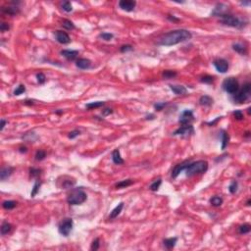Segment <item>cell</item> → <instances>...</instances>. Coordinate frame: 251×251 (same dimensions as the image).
Masks as SVG:
<instances>
[{
    "label": "cell",
    "instance_id": "1",
    "mask_svg": "<svg viewBox=\"0 0 251 251\" xmlns=\"http://www.w3.org/2000/svg\"><path fill=\"white\" fill-rule=\"evenodd\" d=\"M192 34L187 29H176L166 34L159 39L158 44L163 46H172L191 38Z\"/></svg>",
    "mask_w": 251,
    "mask_h": 251
},
{
    "label": "cell",
    "instance_id": "2",
    "mask_svg": "<svg viewBox=\"0 0 251 251\" xmlns=\"http://www.w3.org/2000/svg\"><path fill=\"white\" fill-rule=\"evenodd\" d=\"M208 169V163L207 161L204 160H198L195 162L189 163V165L187 166V168L185 169L186 171V176L191 177V176L198 175V174L205 173Z\"/></svg>",
    "mask_w": 251,
    "mask_h": 251
},
{
    "label": "cell",
    "instance_id": "3",
    "mask_svg": "<svg viewBox=\"0 0 251 251\" xmlns=\"http://www.w3.org/2000/svg\"><path fill=\"white\" fill-rule=\"evenodd\" d=\"M221 18V23L223 25H226V26L228 27H233V28H237V29H241L245 26L244 22L242 20H240L239 18L235 16H233V15H227L224 14L222 16H220Z\"/></svg>",
    "mask_w": 251,
    "mask_h": 251
},
{
    "label": "cell",
    "instance_id": "4",
    "mask_svg": "<svg viewBox=\"0 0 251 251\" xmlns=\"http://www.w3.org/2000/svg\"><path fill=\"white\" fill-rule=\"evenodd\" d=\"M86 198H88V195H86V193L83 190L75 189L69 194L67 201L71 205H79L83 204L84 201L86 200Z\"/></svg>",
    "mask_w": 251,
    "mask_h": 251
},
{
    "label": "cell",
    "instance_id": "5",
    "mask_svg": "<svg viewBox=\"0 0 251 251\" xmlns=\"http://www.w3.org/2000/svg\"><path fill=\"white\" fill-rule=\"evenodd\" d=\"M250 93H251V84L249 83H247L242 86L241 89H238L237 92L235 93V101L237 103L245 102V101L249 99Z\"/></svg>",
    "mask_w": 251,
    "mask_h": 251
},
{
    "label": "cell",
    "instance_id": "6",
    "mask_svg": "<svg viewBox=\"0 0 251 251\" xmlns=\"http://www.w3.org/2000/svg\"><path fill=\"white\" fill-rule=\"evenodd\" d=\"M223 88L228 93L235 94L239 89V84H238L237 79L235 78H233V77L226 79L223 83Z\"/></svg>",
    "mask_w": 251,
    "mask_h": 251
},
{
    "label": "cell",
    "instance_id": "7",
    "mask_svg": "<svg viewBox=\"0 0 251 251\" xmlns=\"http://www.w3.org/2000/svg\"><path fill=\"white\" fill-rule=\"evenodd\" d=\"M72 228H73V220L70 218L65 219V220L59 225L58 230L64 237H68L69 233H71Z\"/></svg>",
    "mask_w": 251,
    "mask_h": 251
},
{
    "label": "cell",
    "instance_id": "8",
    "mask_svg": "<svg viewBox=\"0 0 251 251\" xmlns=\"http://www.w3.org/2000/svg\"><path fill=\"white\" fill-rule=\"evenodd\" d=\"M213 65H214L216 70H217L219 73L224 74L228 70V63L225 59H216V60L213 62Z\"/></svg>",
    "mask_w": 251,
    "mask_h": 251
},
{
    "label": "cell",
    "instance_id": "9",
    "mask_svg": "<svg viewBox=\"0 0 251 251\" xmlns=\"http://www.w3.org/2000/svg\"><path fill=\"white\" fill-rule=\"evenodd\" d=\"M193 112L191 110H185L181 113V115L180 116V120L179 122L181 124V125H189L190 122L193 121Z\"/></svg>",
    "mask_w": 251,
    "mask_h": 251
},
{
    "label": "cell",
    "instance_id": "10",
    "mask_svg": "<svg viewBox=\"0 0 251 251\" xmlns=\"http://www.w3.org/2000/svg\"><path fill=\"white\" fill-rule=\"evenodd\" d=\"M194 133L193 127L191 125H183V127L178 129L175 133H173L174 135H189Z\"/></svg>",
    "mask_w": 251,
    "mask_h": 251
},
{
    "label": "cell",
    "instance_id": "11",
    "mask_svg": "<svg viewBox=\"0 0 251 251\" xmlns=\"http://www.w3.org/2000/svg\"><path fill=\"white\" fill-rule=\"evenodd\" d=\"M136 2L133 1V0H121L119 2V6L122 10L127 12H131L133 11V9L135 8Z\"/></svg>",
    "mask_w": 251,
    "mask_h": 251
},
{
    "label": "cell",
    "instance_id": "12",
    "mask_svg": "<svg viewBox=\"0 0 251 251\" xmlns=\"http://www.w3.org/2000/svg\"><path fill=\"white\" fill-rule=\"evenodd\" d=\"M189 163H190L189 160H185V161H183V163L176 165L175 168H174L173 171H172V178H174V179L177 178L178 176L180 175V173H181L183 170H185V169L187 168V166L189 165Z\"/></svg>",
    "mask_w": 251,
    "mask_h": 251
},
{
    "label": "cell",
    "instance_id": "13",
    "mask_svg": "<svg viewBox=\"0 0 251 251\" xmlns=\"http://www.w3.org/2000/svg\"><path fill=\"white\" fill-rule=\"evenodd\" d=\"M56 39L59 43H62V44H67V43H70L71 41V38L69 36V34L65 33V31H57L56 34Z\"/></svg>",
    "mask_w": 251,
    "mask_h": 251
},
{
    "label": "cell",
    "instance_id": "14",
    "mask_svg": "<svg viewBox=\"0 0 251 251\" xmlns=\"http://www.w3.org/2000/svg\"><path fill=\"white\" fill-rule=\"evenodd\" d=\"M61 54H62V56H64L66 59L73 61V60H75V59L77 58V57H78L79 51H77V50H70V49H65V50H62L61 51Z\"/></svg>",
    "mask_w": 251,
    "mask_h": 251
},
{
    "label": "cell",
    "instance_id": "15",
    "mask_svg": "<svg viewBox=\"0 0 251 251\" xmlns=\"http://www.w3.org/2000/svg\"><path fill=\"white\" fill-rule=\"evenodd\" d=\"M76 65L78 68L81 69V70H86V69H89L91 67V62L88 59L85 58H81L77 61Z\"/></svg>",
    "mask_w": 251,
    "mask_h": 251
},
{
    "label": "cell",
    "instance_id": "16",
    "mask_svg": "<svg viewBox=\"0 0 251 251\" xmlns=\"http://www.w3.org/2000/svg\"><path fill=\"white\" fill-rule=\"evenodd\" d=\"M12 173H13V168L11 167L2 168L1 171H0V180L5 181L6 179H8L10 176L12 175Z\"/></svg>",
    "mask_w": 251,
    "mask_h": 251
},
{
    "label": "cell",
    "instance_id": "17",
    "mask_svg": "<svg viewBox=\"0 0 251 251\" xmlns=\"http://www.w3.org/2000/svg\"><path fill=\"white\" fill-rule=\"evenodd\" d=\"M112 160L113 162L117 164V165H121V164H124V160L123 158L121 157V154H120V151L119 149H115L112 153Z\"/></svg>",
    "mask_w": 251,
    "mask_h": 251
},
{
    "label": "cell",
    "instance_id": "18",
    "mask_svg": "<svg viewBox=\"0 0 251 251\" xmlns=\"http://www.w3.org/2000/svg\"><path fill=\"white\" fill-rule=\"evenodd\" d=\"M170 88L172 89V91L175 94H177V95H181V94H185L186 93V88H185V86L183 85H173V84H171L170 85Z\"/></svg>",
    "mask_w": 251,
    "mask_h": 251
},
{
    "label": "cell",
    "instance_id": "19",
    "mask_svg": "<svg viewBox=\"0 0 251 251\" xmlns=\"http://www.w3.org/2000/svg\"><path fill=\"white\" fill-rule=\"evenodd\" d=\"M226 11H227V6H225L224 4H219L217 7L214 9V11H213V15H215V16H222V15L226 14Z\"/></svg>",
    "mask_w": 251,
    "mask_h": 251
},
{
    "label": "cell",
    "instance_id": "20",
    "mask_svg": "<svg viewBox=\"0 0 251 251\" xmlns=\"http://www.w3.org/2000/svg\"><path fill=\"white\" fill-rule=\"evenodd\" d=\"M124 208V203L121 202L119 205H117L115 208H114L113 210H112V212L110 213V216H109V219H114L116 218L117 216H118L120 213L122 212V210H123Z\"/></svg>",
    "mask_w": 251,
    "mask_h": 251
},
{
    "label": "cell",
    "instance_id": "21",
    "mask_svg": "<svg viewBox=\"0 0 251 251\" xmlns=\"http://www.w3.org/2000/svg\"><path fill=\"white\" fill-rule=\"evenodd\" d=\"M177 241H178L177 237H171V238H167V239H165L163 242H164V245L166 246V248H168V249H172V248L175 247Z\"/></svg>",
    "mask_w": 251,
    "mask_h": 251
},
{
    "label": "cell",
    "instance_id": "22",
    "mask_svg": "<svg viewBox=\"0 0 251 251\" xmlns=\"http://www.w3.org/2000/svg\"><path fill=\"white\" fill-rule=\"evenodd\" d=\"M199 103L202 106H211L213 104V99L208 95H203L199 99Z\"/></svg>",
    "mask_w": 251,
    "mask_h": 251
},
{
    "label": "cell",
    "instance_id": "23",
    "mask_svg": "<svg viewBox=\"0 0 251 251\" xmlns=\"http://www.w3.org/2000/svg\"><path fill=\"white\" fill-rule=\"evenodd\" d=\"M2 11L4 12V13L6 14H9V15H12V16H14V15L18 14L20 12V9L18 8L17 6H13V7H4V8H2Z\"/></svg>",
    "mask_w": 251,
    "mask_h": 251
},
{
    "label": "cell",
    "instance_id": "24",
    "mask_svg": "<svg viewBox=\"0 0 251 251\" xmlns=\"http://www.w3.org/2000/svg\"><path fill=\"white\" fill-rule=\"evenodd\" d=\"M233 49L235 51H237V53L241 54V55H245L246 54V47H244L240 43H235L233 45Z\"/></svg>",
    "mask_w": 251,
    "mask_h": 251
},
{
    "label": "cell",
    "instance_id": "25",
    "mask_svg": "<svg viewBox=\"0 0 251 251\" xmlns=\"http://www.w3.org/2000/svg\"><path fill=\"white\" fill-rule=\"evenodd\" d=\"M11 230H12V225H11V224H9L7 222H4L3 224H2V226H1V233H2V235H7L8 233L11 232Z\"/></svg>",
    "mask_w": 251,
    "mask_h": 251
},
{
    "label": "cell",
    "instance_id": "26",
    "mask_svg": "<svg viewBox=\"0 0 251 251\" xmlns=\"http://www.w3.org/2000/svg\"><path fill=\"white\" fill-rule=\"evenodd\" d=\"M210 203L212 204L214 207H219L223 204V199L219 196H214L210 199Z\"/></svg>",
    "mask_w": 251,
    "mask_h": 251
},
{
    "label": "cell",
    "instance_id": "27",
    "mask_svg": "<svg viewBox=\"0 0 251 251\" xmlns=\"http://www.w3.org/2000/svg\"><path fill=\"white\" fill-rule=\"evenodd\" d=\"M103 105H104V102H102V101H97V102H91V103L86 104L85 108L88 109V110H91V109H94V108H99Z\"/></svg>",
    "mask_w": 251,
    "mask_h": 251
},
{
    "label": "cell",
    "instance_id": "28",
    "mask_svg": "<svg viewBox=\"0 0 251 251\" xmlns=\"http://www.w3.org/2000/svg\"><path fill=\"white\" fill-rule=\"evenodd\" d=\"M16 204H17V203L15 202V201L8 200V201H4L3 204H2V206H3L4 209H6V210H11V209H13V208L16 207Z\"/></svg>",
    "mask_w": 251,
    "mask_h": 251
},
{
    "label": "cell",
    "instance_id": "29",
    "mask_svg": "<svg viewBox=\"0 0 251 251\" xmlns=\"http://www.w3.org/2000/svg\"><path fill=\"white\" fill-rule=\"evenodd\" d=\"M162 76H163V78H164V79H173V78H175V77L177 76V73H176V72H174V71L166 70V71H164V72H163Z\"/></svg>",
    "mask_w": 251,
    "mask_h": 251
},
{
    "label": "cell",
    "instance_id": "30",
    "mask_svg": "<svg viewBox=\"0 0 251 251\" xmlns=\"http://www.w3.org/2000/svg\"><path fill=\"white\" fill-rule=\"evenodd\" d=\"M40 185H41L40 181H36V183H34V187H33V189H31V197H34V196L37 194V192H38V190H39V187H40Z\"/></svg>",
    "mask_w": 251,
    "mask_h": 251
},
{
    "label": "cell",
    "instance_id": "31",
    "mask_svg": "<svg viewBox=\"0 0 251 251\" xmlns=\"http://www.w3.org/2000/svg\"><path fill=\"white\" fill-rule=\"evenodd\" d=\"M251 230V227L249 224H243V225H241L239 227V233H241V235H245V233H248L250 232Z\"/></svg>",
    "mask_w": 251,
    "mask_h": 251
},
{
    "label": "cell",
    "instance_id": "32",
    "mask_svg": "<svg viewBox=\"0 0 251 251\" xmlns=\"http://www.w3.org/2000/svg\"><path fill=\"white\" fill-rule=\"evenodd\" d=\"M62 27L66 29H69V31L75 29V25L72 23L71 21H69V20H64V21L62 22Z\"/></svg>",
    "mask_w": 251,
    "mask_h": 251
},
{
    "label": "cell",
    "instance_id": "33",
    "mask_svg": "<svg viewBox=\"0 0 251 251\" xmlns=\"http://www.w3.org/2000/svg\"><path fill=\"white\" fill-rule=\"evenodd\" d=\"M161 183H162V181H161V179H158V180H156L155 181H153V183H151L150 189L152 190V191H157L158 188L160 187Z\"/></svg>",
    "mask_w": 251,
    "mask_h": 251
},
{
    "label": "cell",
    "instance_id": "34",
    "mask_svg": "<svg viewBox=\"0 0 251 251\" xmlns=\"http://www.w3.org/2000/svg\"><path fill=\"white\" fill-rule=\"evenodd\" d=\"M131 183H133V180H125L117 183L116 187H127V186H130Z\"/></svg>",
    "mask_w": 251,
    "mask_h": 251
},
{
    "label": "cell",
    "instance_id": "35",
    "mask_svg": "<svg viewBox=\"0 0 251 251\" xmlns=\"http://www.w3.org/2000/svg\"><path fill=\"white\" fill-rule=\"evenodd\" d=\"M228 143V135L226 131H223V135H222V149H225L227 147Z\"/></svg>",
    "mask_w": 251,
    "mask_h": 251
},
{
    "label": "cell",
    "instance_id": "36",
    "mask_svg": "<svg viewBox=\"0 0 251 251\" xmlns=\"http://www.w3.org/2000/svg\"><path fill=\"white\" fill-rule=\"evenodd\" d=\"M62 9L64 10V11L66 12H72V10H73V7H72V4L70 1H65L62 3Z\"/></svg>",
    "mask_w": 251,
    "mask_h": 251
},
{
    "label": "cell",
    "instance_id": "37",
    "mask_svg": "<svg viewBox=\"0 0 251 251\" xmlns=\"http://www.w3.org/2000/svg\"><path fill=\"white\" fill-rule=\"evenodd\" d=\"M45 157H46V153H45V151H43V150H38L36 153V159L37 161L43 160Z\"/></svg>",
    "mask_w": 251,
    "mask_h": 251
},
{
    "label": "cell",
    "instance_id": "38",
    "mask_svg": "<svg viewBox=\"0 0 251 251\" xmlns=\"http://www.w3.org/2000/svg\"><path fill=\"white\" fill-rule=\"evenodd\" d=\"M237 185H238L237 181H232V183H230V186H228V190H230V193H235V192H237Z\"/></svg>",
    "mask_w": 251,
    "mask_h": 251
},
{
    "label": "cell",
    "instance_id": "39",
    "mask_svg": "<svg viewBox=\"0 0 251 251\" xmlns=\"http://www.w3.org/2000/svg\"><path fill=\"white\" fill-rule=\"evenodd\" d=\"M99 37H100V38H102L103 40H106V41H109V40H111L112 38H113L114 37V36L112 34H108V33H102V34H99Z\"/></svg>",
    "mask_w": 251,
    "mask_h": 251
},
{
    "label": "cell",
    "instance_id": "40",
    "mask_svg": "<svg viewBox=\"0 0 251 251\" xmlns=\"http://www.w3.org/2000/svg\"><path fill=\"white\" fill-rule=\"evenodd\" d=\"M201 83H212L214 81V78L211 76H204L201 78Z\"/></svg>",
    "mask_w": 251,
    "mask_h": 251
},
{
    "label": "cell",
    "instance_id": "41",
    "mask_svg": "<svg viewBox=\"0 0 251 251\" xmlns=\"http://www.w3.org/2000/svg\"><path fill=\"white\" fill-rule=\"evenodd\" d=\"M25 91H26V88H25V85H23V84H20L18 88L15 89L14 94H15V95H20V94L24 93Z\"/></svg>",
    "mask_w": 251,
    "mask_h": 251
},
{
    "label": "cell",
    "instance_id": "42",
    "mask_svg": "<svg viewBox=\"0 0 251 251\" xmlns=\"http://www.w3.org/2000/svg\"><path fill=\"white\" fill-rule=\"evenodd\" d=\"M233 117H235V119H237V120H238V121H241V120H243V118H244L243 113L240 110H237V111L233 112Z\"/></svg>",
    "mask_w": 251,
    "mask_h": 251
},
{
    "label": "cell",
    "instance_id": "43",
    "mask_svg": "<svg viewBox=\"0 0 251 251\" xmlns=\"http://www.w3.org/2000/svg\"><path fill=\"white\" fill-rule=\"evenodd\" d=\"M36 79H37V81H38V83H40V84L44 83H45V81H46L45 76H44V74H42V73H38V74H37L36 75Z\"/></svg>",
    "mask_w": 251,
    "mask_h": 251
},
{
    "label": "cell",
    "instance_id": "44",
    "mask_svg": "<svg viewBox=\"0 0 251 251\" xmlns=\"http://www.w3.org/2000/svg\"><path fill=\"white\" fill-rule=\"evenodd\" d=\"M40 172H41V170H39V169H36V168H31V170H29V173H31V177H37V176L40 175Z\"/></svg>",
    "mask_w": 251,
    "mask_h": 251
},
{
    "label": "cell",
    "instance_id": "45",
    "mask_svg": "<svg viewBox=\"0 0 251 251\" xmlns=\"http://www.w3.org/2000/svg\"><path fill=\"white\" fill-rule=\"evenodd\" d=\"M99 245H100V244H99V239H98V238H96V239L93 240L92 244H91L90 249L91 250H97L99 248Z\"/></svg>",
    "mask_w": 251,
    "mask_h": 251
},
{
    "label": "cell",
    "instance_id": "46",
    "mask_svg": "<svg viewBox=\"0 0 251 251\" xmlns=\"http://www.w3.org/2000/svg\"><path fill=\"white\" fill-rule=\"evenodd\" d=\"M79 131H71L70 133H69V138H71V140H73V138H75V137H77V136H79Z\"/></svg>",
    "mask_w": 251,
    "mask_h": 251
},
{
    "label": "cell",
    "instance_id": "47",
    "mask_svg": "<svg viewBox=\"0 0 251 251\" xmlns=\"http://www.w3.org/2000/svg\"><path fill=\"white\" fill-rule=\"evenodd\" d=\"M166 105H167V103H166V102H162V103H157V104H155V105H154V107H155V109H156V110H157V111H161L164 107H165Z\"/></svg>",
    "mask_w": 251,
    "mask_h": 251
},
{
    "label": "cell",
    "instance_id": "48",
    "mask_svg": "<svg viewBox=\"0 0 251 251\" xmlns=\"http://www.w3.org/2000/svg\"><path fill=\"white\" fill-rule=\"evenodd\" d=\"M131 50H133V46L129 45V44H127V45H123L121 47V52H127V51H131Z\"/></svg>",
    "mask_w": 251,
    "mask_h": 251
},
{
    "label": "cell",
    "instance_id": "49",
    "mask_svg": "<svg viewBox=\"0 0 251 251\" xmlns=\"http://www.w3.org/2000/svg\"><path fill=\"white\" fill-rule=\"evenodd\" d=\"M10 27L8 26V24L6 23H2L1 26H0V29H1V31H8Z\"/></svg>",
    "mask_w": 251,
    "mask_h": 251
},
{
    "label": "cell",
    "instance_id": "50",
    "mask_svg": "<svg viewBox=\"0 0 251 251\" xmlns=\"http://www.w3.org/2000/svg\"><path fill=\"white\" fill-rule=\"evenodd\" d=\"M112 113H113V110H112V109H109V108L104 109V110L102 111V115L103 116H108V115H110V114H112Z\"/></svg>",
    "mask_w": 251,
    "mask_h": 251
},
{
    "label": "cell",
    "instance_id": "51",
    "mask_svg": "<svg viewBox=\"0 0 251 251\" xmlns=\"http://www.w3.org/2000/svg\"><path fill=\"white\" fill-rule=\"evenodd\" d=\"M6 123H7V122L2 119V120H1V126H0V131H3V129H4L5 125H6Z\"/></svg>",
    "mask_w": 251,
    "mask_h": 251
},
{
    "label": "cell",
    "instance_id": "52",
    "mask_svg": "<svg viewBox=\"0 0 251 251\" xmlns=\"http://www.w3.org/2000/svg\"><path fill=\"white\" fill-rule=\"evenodd\" d=\"M168 19L170 20V21H172V22H179L180 21V20H179L178 18H176V17H172V16H168Z\"/></svg>",
    "mask_w": 251,
    "mask_h": 251
},
{
    "label": "cell",
    "instance_id": "53",
    "mask_svg": "<svg viewBox=\"0 0 251 251\" xmlns=\"http://www.w3.org/2000/svg\"><path fill=\"white\" fill-rule=\"evenodd\" d=\"M20 152H22V153L27 152V148L26 147H21V148H20Z\"/></svg>",
    "mask_w": 251,
    "mask_h": 251
},
{
    "label": "cell",
    "instance_id": "54",
    "mask_svg": "<svg viewBox=\"0 0 251 251\" xmlns=\"http://www.w3.org/2000/svg\"><path fill=\"white\" fill-rule=\"evenodd\" d=\"M241 4L242 5H249L250 3H249V2H241Z\"/></svg>",
    "mask_w": 251,
    "mask_h": 251
},
{
    "label": "cell",
    "instance_id": "55",
    "mask_svg": "<svg viewBox=\"0 0 251 251\" xmlns=\"http://www.w3.org/2000/svg\"><path fill=\"white\" fill-rule=\"evenodd\" d=\"M246 205H247V206H250V199H249V200H248V201H247Z\"/></svg>",
    "mask_w": 251,
    "mask_h": 251
}]
</instances>
